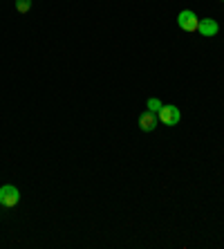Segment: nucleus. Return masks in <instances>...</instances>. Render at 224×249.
<instances>
[{"instance_id":"obj_1","label":"nucleus","mask_w":224,"mask_h":249,"mask_svg":"<svg viewBox=\"0 0 224 249\" xmlns=\"http://www.w3.org/2000/svg\"><path fill=\"white\" fill-rule=\"evenodd\" d=\"M157 119L161 124H166V126H177L179 119H182V112H179L177 106H171V104H164L157 112Z\"/></svg>"},{"instance_id":"obj_2","label":"nucleus","mask_w":224,"mask_h":249,"mask_svg":"<svg viewBox=\"0 0 224 249\" xmlns=\"http://www.w3.org/2000/svg\"><path fill=\"white\" fill-rule=\"evenodd\" d=\"M18 200H20V191H18L16 186H12V184L0 186V207L12 209L18 204Z\"/></svg>"},{"instance_id":"obj_3","label":"nucleus","mask_w":224,"mask_h":249,"mask_svg":"<svg viewBox=\"0 0 224 249\" xmlns=\"http://www.w3.org/2000/svg\"><path fill=\"white\" fill-rule=\"evenodd\" d=\"M177 25L184 29V32H197V29H200V18H197L195 12L184 9V12H179V16H177Z\"/></svg>"},{"instance_id":"obj_4","label":"nucleus","mask_w":224,"mask_h":249,"mask_svg":"<svg viewBox=\"0 0 224 249\" xmlns=\"http://www.w3.org/2000/svg\"><path fill=\"white\" fill-rule=\"evenodd\" d=\"M139 128H141L144 133H150V130H155V128H157V117H155V112H150V110L141 112V115H139Z\"/></svg>"},{"instance_id":"obj_5","label":"nucleus","mask_w":224,"mask_h":249,"mask_svg":"<svg viewBox=\"0 0 224 249\" xmlns=\"http://www.w3.org/2000/svg\"><path fill=\"white\" fill-rule=\"evenodd\" d=\"M197 32H200L202 36H215L220 32V25H218V20H213V18H202Z\"/></svg>"},{"instance_id":"obj_6","label":"nucleus","mask_w":224,"mask_h":249,"mask_svg":"<svg viewBox=\"0 0 224 249\" xmlns=\"http://www.w3.org/2000/svg\"><path fill=\"white\" fill-rule=\"evenodd\" d=\"M16 9L20 14H27L32 9V0H16Z\"/></svg>"},{"instance_id":"obj_7","label":"nucleus","mask_w":224,"mask_h":249,"mask_svg":"<svg viewBox=\"0 0 224 249\" xmlns=\"http://www.w3.org/2000/svg\"><path fill=\"white\" fill-rule=\"evenodd\" d=\"M161 106H164V104H161L159 99H155V97H153V99H148V104H146V108H148L150 112H159V108H161Z\"/></svg>"},{"instance_id":"obj_8","label":"nucleus","mask_w":224,"mask_h":249,"mask_svg":"<svg viewBox=\"0 0 224 249\" xmlns=\"http://www.w3.org/2000/svg\"><path fill=\"white\" fill-rule=\"evenodd\" d=\"M222 2H224V0H222Z\"/></svg>"}]
</instances>
